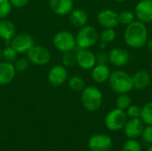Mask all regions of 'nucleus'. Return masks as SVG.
Instances as JSON below:
<instances>
[{"instance_id": "f257e3e1", "label": "nucleus", "mask_w": 152, "mask_h": 151, "mask_svg": "<svg viewBox=\"0 0 152 151\" xmlns=\"http://www.w3.org/2000/svg\"><path fill=\"white\" fill-rule=\"evenodd\" d=\"M124 40L126 45L133 49H140L146 46L149 40L146 24L139 20H134L127 25L124 31Z\"/></svg>"}, {"instance_id": "f03ea898", "label": "nucleus", "mask_w": 152, "mask_h": 151, "mask_svg": "<svg viewBox=\"0 0 152 151\" xmlns=\"http://www.w3.org/2000/svg\"><path fill=\"white\" fill-rule=\"evenodd\" d=\"M108 83L110 89L118 94L128 93L134 89L132 76L118 69L111 71Z\"/></svg>"}, {"instance_id": "7ed1b4c3", "label": "nucleus", "mask_w": 152, "mask_h": 151, "mask_svg": "<svg viewBox=\"0 0 152 151\" xmlns=\"http://www.w3.org/2000/svg\"><path fill=\"white\" fill-rule=\"evenodd\" d=\"M81 102L88 111L98 110L103 102V95L101 90L94 85L86 86L81 92Z\"/></svg>"}, {"instance_id": "20e7f679", "label": "nucleus", "mask_w": 152, "mask_h": 151, "mask_svg": "<svg viewBox=\"0 0 152 151\" xmlns=\"http://www.w3.org/2000/svg\"><path fill=\"white\" fill-rule=\"evenodd\" d=\"M99 40V32L94 26L86 25L78 30L76 36L77 46L79 49H89Z\"/></svg>"}, {"instance_id": "39448f33", "label": "nucleus", "mask_w": 152, "mask_h": 151, "mask_svg": "<svg viewBox=\"0 0 152 151\" xmlns=\"http://www.w3.org/2000/svg\"><path fill=\"white\" fill-rule=\"evenodd\" d=\"M53 43L54 47L61 53L74 51L77 48L76 36L66 30L56 33L53 36Z\"/></svg>"}, {"instance_id": "423d86ee", "label": "nucleus", "mask_w": 152, "mask_h": 151, "mask_svg": "<svg viewBox=\"0 0 152 151\" xmlns=\"http://www.w3.org/2000/svg\"><path fill=\"white\" fill-rule=\"evenodd\" d=\"M128 117L126 110L119 109L118 108L110 110L105 117L104 123L106 127L112 132L119 131L124 128Z\"/></svg>"}, {"instance_id": "0eeeda50", "label": "nucleus", "mask_w": 152, "mask_h": 151, "mask_svg": "<svg viewBox=\"0 0 152 151\" xmlns=\"http://www.w3.org/2000/svg\"><path fill=\"white\" fill-rule=\"evenodd\" d=\"M27 55L29 62L37 66H45L51 60L50 51L46 47L38 44H34L27 53Z\"/></svg>"}, {"instance_id": "6e6552de", "label": "nucleus", "mask_w": 152, "mask_h": 151, "mask_svg": "<svg viewBox=\"0 0 152 151\" xmlns=\"http://www.w3.org/2000/svg\"><path fill=\"white\" fill-rule=\"evenodd\" d=\"M112 139L104 133L93 135L88 141V149L91 151H109L112 147Z\"/></svg>"}, {"instance_id": "1a4fd4ad", "label": "nucleus", "mask_w": 152, "mask_h": 151, "mask_svg": "<svg viewBox=\"0 0 152 151\" xmlns=\"http://www.w3.org/2000/svg\"><path fill=\"white\" fill-rule=\"evenodd\" d=\"M108 54L109 62L118 69L126 67L131 59L130 53L122 47H114L109 52Z\"/></svg>"}, {"instance_id": "9d476101", "label": "nucleus", "mask_w": 152, "mask_h": 151, "mask_svg": "<svg viewBox=\"0 0 152 151\" xmlns=\"http://www.w3.org/2000/svg\"><path fill=\"white\" fill-rule=\"evenodd\" d=\"M134 12L137 20L145 24L152 22V0H140Z\"/></svg>"}, {"instance_id": "9b49d317", "label": "nucleus", "mask_w": 152, "mask_h": 151, "mask_svg": "<svg viewBox=\"0 0 152 151\" xmlns=\"http://www.w3.org/2000/svg\"><path fill=\"white\" fill-rule=\"evenodd\" d=\"M34 44V39L28 34L15 35L10 42V45L12 46L18 53H27Z\"/></svg>"}, {"instance_id": "f8f14e48", "label": "nucleus", "mask_w": 152, "mask_h": 151, "mask_svg": "<svg viewBox=\"0 0 152 151\" xmlns=\"http://www.w3.org/2000/svg\"><path fill=\"white\" fill-rule=\"evenodd\" d=\"M97 21L103 28H115L119 25L118 13L111 9H103L97 14Z\"/></svg>"}, {"instance_id": "ddd939ff", "label": "nucleus", "mask_w": 152, "mask_h": 151, "mask_svg": "<svg viewBox=\"0 0 152 151\" xmlns=\"http://www.w3.org/2000/svg\"><path fill=\"white\" fill-rule=\"evenodd\" d=\"M49 83L56 87L61 86L68 80V72L63 65H55L48 72Z\"/></svg>"}, {"instance_id": "4468645a", "label": "nucleus", "mask_w": 152, "mask_h": 151, "mask_svg": "<svg viewBox=\"0 0 152 151\" xmlns=\"http://www.w3.org/2000/svg\"><path fill=\"white\" fill-rule=\"evenodd\" d=\"M77 64L85 70L92 69L96 65L95 54L89 49H79L77 53Z\"/></svg>"}, {"instance_id": "2eb2a0df", "label": "nucleus", "mask_w": 152, "mask_h": 151, "mask_svg": "<svg viewBox=\"0 0 152 151\" xmlns=\"http://www.w3.org/2000/svg\"><path fill=\"white\" fill-rule=\"evenodd\" d=\"M123 129L126 136L128 139L136 140L142 135V133L144 129V123L140 117L130 118L126 121Z\"/></svg>"}, {"instance_id": "dca6fc26", "label": "nucleus", "mask_w": 152, "mask_h": 151, "mask_svg": "<svg viewBox=\"0 0 152 151\" xmlns=\"http://www.w3.org/2000/svg\"><path fill=\"white\" fill-rule=\"evenodd\" d=\"M151 79V74L147 69H139L132 76L134 88L138 91H142L148 88Z\"/></svg>"}, {"instance_id": "f3484780", "label": "nucleus", "mask_w": 152, "mask_h": 151, "mask_svg": "<svg viewBox=\"0 0 152 151\" xmlns=\"http://www.w3.org/2000/svg\"><path fill=\"white\" fill-rule=\"evenodd\" d=\"M49 5L51 10L57 15L69 14L73 10V0H49Z\"/></svg>"}, {"instance_id": "a211bd4d", "label": "nucleus", "mask_w": 152, "mask_h": 151, "mask_svg": "<svg viewBox=\"0 0 152 151\" xmlns=\"http://www.w3.org/2000/svg\"><path fill=\"white\" fill-rule=\"evenodd\" d=\"M16 70L14 65L8 61H0V85L10 84L15 77Z\"/></svg>"}, {"instance_id": "6ab92c4d", "label": "nucleus", "mask_w": 152, "mask_h": 151, "mask_svg": "<svg viewBox=\"0 0 152 151\" xmlns=\"http://www.w3.org/2000/svg\"><path fill=\"white\" fill-rule=\"evenodd\" d=\"M111 71L107 64H96L92 69V78L95 83L102 84L108 82Z\"/></svg>"}, {"instance_id": "aec40b11", "label": "nucleus", "mask_w": 152, "mask_h": 151, "mask_svg": "<svg viewBox=\"0 0 152 151\" xmlns=\"http://www.w3.org/2000/svg\"><path fill=\"white\" fill-rule=\"evenodd\" d=\"M16 35V28L13 22L10 20L3 19L0 20V37L10 44L11 40Z\"/></svg>"}, {"instance_id": "412c9836", "label": "nucleus", "mask_w": 152, "mask_h": 151, "mask_svg": "<svg viewBox=\"0 0 152 151\" xmlns=\"http://www.w3.org/2000/svg\"><path fill=\"white\" fill-rule=\"evenodd\" d=\"M69 20L70 22L77 28H82L87 24L88 21V14L83 9H74L69 13Z\"/></svg>"}, {"instance_id": "4be33fe9", "label": "nucleus", "mask_w": 152, "mask_h": 151, "mask_svg": "<svg viewBox=\"0 0 152 151\" xmlns=\"http://www.w3.org/2000/svg\"><path fill=\"white\" fill-rule=\"evenodd\" d=\"M69 88L76 93H81L83 89L86 87V82L84 78L80 76H73L70 78H69L68 81Z\"/></svg>"}, {"instance_id": "5701e85b", "label": "nucleus", "mask_w": 152, "mask_h": 151, "mask_svg": "<svg viewBox=\"0 0 152 151\" xmlns=\"http://www.w3.org/2000/svg\"><path fill=\"white\" fill-rule=\"evenodd\" d=\"M117 37V32L114 28H104L101 34H99V40L101 43H104L106 44L112 43Z\"/></svg>"}, {"instance_id": "b1692460", "label": "nucleus", "mask_w": 152, "mask_h": 151, "mask_svg": "<svg viewBox=\"0 0 152 151\" xmlns=\"http://www.w3.org/2000/svg\"><path fill=\"white\" fill-rule=\"evenodd\" d=\"M140 118L147 125H152V101L146 103L142 108Z\"/></svg>"}, {"instance_id": "393cba45", "label": "nucleus", "mask_w": 152, "mask_h": 151, "mask_svg": "<svg viewBox=\"0 0 152 151\" xmlns=\"http://www.w3.org/2000/svg\"><path fill=\"white\" fill-rule=\"evenodd\" d=\"M132 104V98L127 93H121L116 99V108L126 110Z\"/></svg>"}, {"instance_id": "a878e982", "label": "nucleus", "mask_w": 152, "mask_h": 151, "mask_svg": "<svg viewBox=\"0 0 152 151\" xmlns=\"http://www.w3.org/2000/svg\"><path fill=\"white\" fill-rule=\"evenodd\" d=\"M61 57V62L62 65L66 68H71L74 67L77 64V55L73 51L62 53Z\"/></svg>"}, {"instance_id": "bb28decb", "label": "nucleus", "mask_w": 152, "mask_h": 151, "mask_svg": "<svg viewBox=\"0 0 152 151\" xmlns=\"http://www.w3.org/2000/svg\"><path fill=\"white\" fill-rule=\"evenodd\" d=\"M134 20H135V15L134 12L131 11H123L120 13H118V21L119 24L123 26H127L131 24Z\"/></svg>"}, {"instance_id": "cd10ccee", "label": "nucleus", "mask_w": 152, "mask_h": 151, "mask_svg": "<svg viewBox=\"0 0 152 151\" xmlns=\"http://www.w3.org/2000/svg\"><path fill=\"white\" fill-rule=\"evenodd\" d=\"M17 55H18V53L11 45H8L2 50V58H4L5 61H8V62L14 61L17 58Z\"/></svg>"}, {"instance_id": "c85d7f7f", "label": "nucleus", "mask_w": 152, "mask_h": 151, "mask_svg": "<svg viewBox=\"0 0 152 151\" xmlns=\"http://www.w3.org/2000/svg\"><path fill=\"white\" fill-rule=\"evenodd\" d=\"M122 151H142V145L137 140L129 139L124 143Z\"/></svg>"}, {"instance_id": "c756f323", "label": "nucleus", "mask_w": 152, "mask_h": 151, "mask_svg": "<svg viewBox=\"0 0 152 151\" xmlns=\"http://www.w3.org/2000/svg\"><path fill=\"white\" fill-rule=\"evenodd\" d=\"M12 7L10 0H0V20L6 19L12 11Z\"/></svg>"}, {"instance_id": "7c9ffc66", "label": "nucleus", "mask_w": 152, "mask_h": 151, "mask_svg": "<svg viewBox=\"0 0 152 151\" xmlns=\"http://www.w3.org/2000/svg\"><path fill=\"white\" fill-rule=\"evenodd\" d=\"M126 115L130 118H138L141 117V112H142V108L139 107L138 105H134L131 104L126 109Z\"/></svg>"}, {"instance_id": "2f4dec72", "label": "nucleus", "mask_w": 152, "mask_h": 151, "mask_svg": "<svg viewBox=\"0 0 152 151\" xmlns=\"http://www.w3.org/2000/svg\"><path fill=\"white\" fill-rule=\"evenodd\" d=\"M29 61L28 58H20L16 61L14 64V68L16 72H24L28 69Z\"/></svg>"}, {"instance_id": "473e14b6", "label": "nucleus", "mask_w": 152, "mask_h": 151, "mask_svg": "<svg viewBox=\"0 0 152 151\" xmlns=\"http://www.w3.org/2000/svg\"><path fill=\"white\" fill-rule=\"evenodd\" d=\"M141 136L145 142L152 144V125H147L144 127Z\"/></svg>"}, {"instance_id": "72a5a7b5", "label": "nucleus", "mask_w": 152, "mask_h": 151, "mask_svg": "<svg viewBox=\"0 0 152 151\" xmlns=\"http://www.w3.org/2000/svg\"><path fill=\"white\" fill-rule=\"evenodd\" d=\"M96 64H107L109 62V54L103 50L102 52H99L96 55Z\"/></svg>"}, {"instance_id": "f704fd0d", "label": "nucleus", "mask_w": 152, "mask_h": 151, "mask_svg": "<svg viewBox=\"0 0 152 151\" xmlns=\"http://www.w3.org/2000/svg\"><path fill=\"white\" fill-rule=\"evenodd\" d=\"M12 6L15 7V8H22L24 6H26L29 0H10Z\"/></svg>"}, {"instance_id": "c9c22d12", "label": "nucleus", "mask_w": 152, "mask_h": 151, "mask_svg": "<svg viewBox=\"0 0 152 151\" xmlns=\"http://www.w3.org/2000/svg\"><path fill=\"white\" fill-rule=\"evenodd\" d=\"M146 46H147L148 50H149L151 53H152V39L148 40V42H147V44H146Z\"/></svg>"}, {"instance_id": "e433bc0d", "label": "nucleus", "mask_w": 152, "mask_h": 151, "mask_svg": "<svg viewBox=\"0 0 152 151\" xmlns=\"http://www.w3.org/2000/svg\"><path fill=\"white\" fill-rule=\"evenodd\" d=\"M113 1L118 2V3H123V2H125V1H126V0H113Z\"/></svg>"}, {"instance_id": "4c0bfd02", "label": "nucleus", "mask_w": 152, "mask_h": 151, "mask_svg": "<svg viewBox=\"0 0 152 151\" xmlns=\"http://www.w3.org/2000/svg\"><path fill=\"white\" fill-rule=\"evenodd\" d=\"M147 151H152V144L149 146V148L147 149Z\"/></svg>"}, {"instance_id": "58836bf2", "label": "nucleus", "mask_w": 152, "mask_h": 151, "mask_svg": "<svg viewBox=\"0 0 152 151\" xmlns=\"http://www.w3.org/2000/svg\"><path fill=\"white\" fill-rule=\"evenodd\" d=\"M1 59H2V49L0 48V61H1Z\"/></svg>"}, {"instance_id": "ea45409f", "label": "nucleus", "mask_w": 152, "mask_h": 151, "mask_svg": "<svg viewBox=\"0 0 152 151\" xmlns=\"http://www.w3.org/2000/svg\"><path fill=\"white\" fill-rule=\"evenodd\" d=\"M151 77H152V69H151Z\"/></svg>"}]
</instances>
